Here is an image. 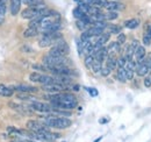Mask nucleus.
<instances>
[{
	"instance_id": "nucleus-1",
	"label": "nucleus",
	"mask_w": 151,
	"mask_h": 142,
	"mask_svg": "<svg viewBox=\"0 0 151 142\" xmlns=\"http://www.w3.org/2000/svg\"><path fill=\"white\" fill-rule=\"evenodd\" d=\"M45 98L50 101V104L59 109H73L78 105V100L72 93H56L48 94Z\"/></svg>"
},
{
	"instance_id": "nucleus-33",
	"label": "nucleus",
	"mask_w": 151,
	"mask_h": 142,
	"mask_svg": "<svg viewBox=\"0 0 151 142\" xmlns=\"http://www.w3.org/2000/svg\"><path fill=\"white\" fill-rule=\"evenodd\" d=\"M144 85H145V88H150L151 86V78L150 77H147V78H145V80H144Z\"/></svg>"
},
{
	"instance_id": "nucleus-24",
	"label": "nucleus",
	"mask_w": 151,
	"mask_h": 142,
	"mask_svg": "<svg viewBox=\"0 0 151 142\" xmlns=\"http://www.w3.org/2000/svg\"><path fill=\"white\" fill-rule=\"evenodd\" d=\"M107 28H108L109 34H120V32L122 30V28L117 25H109V26H107Z\"/></svg>"
},
{
	"instance_id": "nucleus-3",
	"label": "nucleus",
	"mask_w": 151,
	"mask_h": 142,
	"mask_svg": "<svg viewBox=\"0 0 151 142\" xmlns=\"http://www.w3.org/2000/svg\"><path fill=\"white\" fill-rule=\"evenodd\" d=\"M63 36L59 32H55V33H43L42 37L38 41V46L42 48H47V47H52L55 43L58 41L63 40Z\"/></svg>"
},
{
	"instance_id": "nucleus-40",
	"label": "nucleus",
	"mask_w": 151,
	"mask_h": 142,
	"mask_svg": "<svg viewBox=\"0 0 151 142\" xmlns=\"http://www.w3.org/2000/svg\"><path fill=\"white\" fill-rule=\"evenodd\" d=\"M5 1H6V0H5Z\"/></svg>"
},
{
	"instance_id": "nucleus-31",
	"label": "nucleus",
	"mask_w": 151,
	"mask_h": 142,
	"mask_svg": "<svg viewBox=\"0 0 151 142\" xmlns=\"http://www.w3.org/2000/svg\"><path fill=\"white\" fill-rule=\"evenodd\" d=\"M111 72H112V70H111L109 68H107L106 65H104V67H102V69H101V72H100V73H101V76L107 77V76H108Z\"/></svg>"
},
{
	"instance_id": "nucleus-32",
	"label": "nucleus",
	"mask_w": 151,
	"mask_h": 142,
	"mask_svg": "<svg viewBox=\"0 0 151 142\" xmlns=\"http://www.w3.org/2000/svg\"><path fill=\"white\" fill-rule=\"evenodd\" d=\"M116 42H117V43H120V44H123V43L126 42V35L120 33V34L117 35V41H116Z\"/></svg>"
},
{
	"instance_id": "nucleus-16",
	"label": "nucleus",
	"mask_w": 151,
	"mask_h": 142,
	"mask_svg": "<svg viewBox=\"0 0 151 142\" xmlns=\"http://www.w3.org/2000/svg\"><path fill=\"white\" fill-rule=\"evenodd\" d=\"M139 25V19H129L124 22V27L128 29H135Z\"/></svg>"
},
{
	"instance_id": "nucleus-2",
	"label": "nucleus",
	"mask_w": 151,
	"mask_h": 142,
	"mask_svg": "<svg viewBox=\"0 0 151 142\" xmlns=\"http://www.w3.org/2000/svg\"><path fill=\"white\" fill-rule=\"evenodd\" d=\"M43 122L50 128H56V129H65L68 127H70L72 121L63 115H48L44 118Z\"/></svg>"
},
{
	"instance_id": "nucleus-39",
	"label": "nucleus",
	"mask_w": 151,
	"mask_h": 142,
	"mask_svg": "<svg viewBox=\"0 0 151 142\" xmlns=\"http://www.w3.org/2000/svg\"><path fill=\"white\" fill-rule=\"evenodd\" d=\"M75 1H79V0H75Z\"/></svg>"
},
{
	"instance_id": "nucleus-19",
	"label": "nucleus",
	"mask_w": 151,
	"mask_h": 142,
	"mask_svg": "<svg viewBox=\"0 0 151 142\" xmlns=\"http://www.w3.org/2000/svg\"><path fill=\"white\" fill-rule=\"evenodd\" d=\"M116 78L122 82V83H126L128 79H127V75H126V69L124 68H117V72H116Z\"/></svg>"
},
{
	"instance_id": "nucleus-25",
	"label": "nucleus",
	"mask_w": 151,
	"mask_h": 142,
	"mask_svg": "<svg viewBox=\"0 0 151 142\" xmlns=\"http://www.w3.org/2000/svg\"><path fill=\"white\" fill-rule=\"evenodd\" d=\"M93 62H94V56H93V55H86V56H85L84 63H85V67H86L87 69H91Z\"/></svg>"
},
{
	"instance_id": "nucleus-35",
	"label": "nucleus",
	"mask_w": 151,
	"mask_h": 142,
	"mask_svg": "<svg viewBox=\"0 0 151 142\" xmlns=\"http://www.w3.org/2000/svg\"><path fill=\"white\" fill-rule=\"evenodd\" d=\"M143 43H144L145 46H149V44L151 43V40L149 38V37H148V36L144 35V37H143Z\"/></svg>"
},
{
	"instance_id": "nucleus-9",
	"label": "nucleus",
	"mask_w": 151,
	"mask_h": 142,
	"mask_svg": "<svg viewBox=\"0 0 151 142\" xmlns=\"http://www.w3.org/2000/svg\"><path fill=\"white\" fill-rule=\"evenodd\" d=\"M14 91H18L19 93H36L38 91V89L36 86H33V85H28V84H18L15 86H12Z\"/></svg>"
},
{
	"instance_id": "nucleus-4",
	"label": "nucleus",
	"mask_w": 151,
	"mask_h": 142,
	"mask_svg": "<svg viewBox=\"0 0 151 142\" xmlns=\"http://www.w3.org/2000/svg\"><path fill=\"white\" fill-rule=\"evenodd\" d=\"M69 53H70V48H69L68 43L64 40H60V41H58L57 43H55L52 46V48L49 51V55H52V56H66Z\"/></svg>"
},
{
	"instance_id": "nucleus-5",
	"label": "nucleus",
	"mask_w": 151,
	"mask_h": 142,
	"mask_svg": "<svg viewBox=\"0 0 151 142\" xmlns=\"http://www.w3.org/2000/svg\"><path fill=\"white\" fill-rule=\"evenodd\" d=\"M29 79H30L33 83H40V84H42V85L56 83L54 76L44 75V73H41V72H33V73H30Z\"/></svg>"
},
{
	"instance_id": "nucleus-30",
	"label": "nucleus",
	"mask_w": 151,
	"mask_h": 142,
	"mask_svg": "<svg viewBox=\"0 0 151 142\" xmlns=\"http://www.w3.org/2000/svg\"><path fill=\"white\" fill-rule=\"evenodd\" d=\"M76 43H77V50H78V54L81 56L84 54V47H83V41L80 38H77L76 40Z\"/></svg>"
},
{
	"instance_id": "nucleus-8",
	"label": "nucleus",
	"mask_w": 151,
	"mask_h": 142,
	"mask_svg": "<svg viewBox=\"0 0 151 142\" xmlns=\"http://www.w3.org/2000/svg\"><path fill=\"white\" fill-rule=\"evenodd\" d=\"M104 8H106L108 12H120L126 8V5L120 1H107Z\"/></svg>"
},
{
	"instance_id": "nucleus-29",
	"label": "nucleus",
	"mask_w": 151,
	"mask_h": 142,
	"mask_svg": "<svg viewBox=\"0 0 151 142\" xmlns=\"http://www.w3.org/2000/svg\"><path fill=\"white\" fill-rule=\"evenodd\" d=\"M126 63H127V59H126L124 56L117 57V61H116V65H117V68H124V67H126Z\"/></svg>"
},
{
	"instance_id": "nucleus-20",
	"label": "nucleus",
	"mask_w": 151,
	"mask_h": 142,
	"mask_svg": "<svg viewBox=\"0 0 151 142\" xmlns=\"http://www.w3.org/2000/svg\"><path fill=\"white\" fill-rule=\"evenodd\" d=\"M76 25H77L78 29H80L81 32H85V30H87V29L91 27V25H90V23H87V22H86V21H84V20H77Z\"/></svg>"
},
{
	"instance_id": "nucleus-34",
	"label": "nucleus",
	"mask_w": 151,
	"mask_h": 142,
	"mask_svg": "<svg viewBox=\"0 0 151 142\" xmlns=\"http://www.w3.org/2000/svg\"><path fill=\"white\" fill-rule=\"evenodd\" d=\"M87 90H88V92H90V94H91L92 97L98 96V90L96 89H87Z\"/></svg>"
},
{
	"instance_id": "nucleus-7",
	"label": "nucleus",
	"mask_w": 151,
	"mask_h": 142,
	"mask_svg": "<svg viewBox=\"0 0 151 142\" xmlns=\"http://www.w3.org/2000/svg\"><path fill=\"white\" fill-rule=\"evenodd\" d=\"M68 88L62 85V84H58V83H51V84H45V85H42V90L45 91L47 93L49 94H56V93H60L62 91L66 90Z\"/></svg>"
},
{
	"instance_id": "nucleus-26",
	"label": "nucleus",
	"mask_w": 151,
	"mask_h": 142,
	"mask_svg": "<svg viewBox=\"0 0 151 142\" xmlns=\"http://www.w3.org/2000/svg\"><path fill=\"white\" fill-rule=\"evenodd\" d=\"M72 14H73V17H75L77 20H80V19H83L85 15H87L86 13H84L79 7H76L75 9H73V12H72Z\"/></svg>"
},
{
	"instance_id": "nucleus-23",
	"label": "nucleus",
	"mask_w": 151,
	"mask_h": 142,
	"mask_svg": "<svg viewBox=\"0 0 151 142\" xmlns=\"http://www.w3.org/2000/svg\"><path fill=\"white\" fill-rule=\"evenodd\" d=\"M102 67H104V65H102V62H99V61L94 59V62H93L91 69L93 70L94 73H100V72H101V69H102Z\"/></svg>"
},
{
	"instance_id": "nucleus-11",
	"label": "nucleus",
	"mask_w": 151,
	"mask_h": 142,
	"mask_svg": "<svg viewBox=\"0 0 151 142\" xmlns=\"http://www.w3.org/2000/svg\"><path fill=\"white\" fill-rule=\"evenodd\" d=\"M106 48H107L108 56H114V57H116V56L119 55V53L121 51V44L117 43V42H112V43H109V46L106 47Z\"/></svg>"
},
{
	"instance_id": "nucleus-6",
	"label": "nucleus",
	"mask_w": 151,
	"mask_h": 142,
	"mask_svg": "<svg viewBox=\"0 0 151 142\" xmlns=\"http://www.w3.org/2000/svg\"><path fill=\"white\" fill-rule=\"evenodd\" d=\"M27 128L35 133H45V132H50L51 129L43 121H38V120H29L27 122Z\"/></svg>"
},
{
	"instance_id": "nucleus-17",
	"label": "nucleus",
	"mask_w": 151,
	"mask_h": 142,
	"mask_svg": "<svg viewBox=\"0 0 151 142\" xmlns=\"http://www.w3.org/2000/svg\"><path fill=\"white\" fill-rule=\"evenodd\" d=\"M116 61H117V57H114V56H107L106 58V67L109 68L111 70L113 71L117 65H116Z\"/></svg>"
},
{
	"instance_id": "nucleus-10",
	"label": "nucleus",
	"mask_w": 151,
	"mask_h": 142,
	"mask_svg": "<svg viewBox=\"0 0 151 142\" xmlns=\"http://www.w3.org/2000/svg\"><path fill=\"white\" fill-rule=\"evenodd\" d=\"M149 64L147 63V61H142V62H136V70L135 72L137 73V76L139 77H143V76H147L149 73Z\"/></svg>"
},
{
	"instance_id": "nucleus-37",
	"label": "nucleus",
	"mask_w": 151,
	"mask_h": 142,
	"mask_svg": "<svg viewBox=\"0 0 151 142\" xmlns=\"http://www.w3.org/2000/svg\"><path fill=\"white\" fill-rule=\"evenodd\" d=\"M17 142H36V141H32V140H18Z\"/></svg>"
},
{
	"instance_id": "nucleus-27",
	"label": "nucleus",
	"mask_w": 151,
	"mask_h": 142,
	"mask_svg": "<svg viewBox=\"0 0 151 142\" xmlns=\"http://www.w3.org/2000/svg\"><path fill=\"white\" fill-rule=\"evenodd\" d=\"M22 2L27 6H37V5L44 4L43 0H22Z\"/></svg>"
},
{
	"instance_id": "nucleus-12",
	"label": "nucleus",
	"mask_w": 151,
	"mask_h": 142,
	"mask_svg": "<svg viewBox=\"0 0 151 142\" xmlns=\"http://www.w3.org/2000/svg\"><path fill=\"white\" fill-rule=\"evenodd\" d=\"M21 2L22 0H11L9 2V9L12 15H18L21 9Z\"/></svg>"
},
{
	"instance_id": "nucleus-13",
	"label": "nucleus",
	"mask_w": 151,
	"mask_h": 142,
	"mask_svg": "<svg viewBox=\"0 0 151 142\" xmlns=\"http://www.w3.org/2000/svg\"><path fill=\"white\" fill-rule=\"evenodd\" d=\"M93 56H94V59H96V61H99V62H102V63H104V61H105V59L107 58V56H108L107 48H106V47L100 48L99 50H96V51L93 54Z\"/></svg>"
},
{
	"instance_id": "nucleus-15",
	"label": "nucleus",
	"mask_w": 151,
	"mask_h": 142,
	"mask_svg": "<svg viewBox=\"0 0 151 142\" xmlns=\"http://www.w3.org/2000/svg\"><path fill=\"white\" fill-rule=\"evenodd\" d=\"M13 94H14V89L13 88L0 84V96L1 97H12Z\"/></svg>"
},
{
	"instance_id": "nucleus-22",
	"label": "nucleus",
	"mask_w": 151,
	"mask_h": 142,
	"mask_svg": "<svg viewBox=\"0 0 151 142\" xmlns=\"http://www.w3.org/2000/svg\"><path fill=\"white\" fill-rule=\"evenodd\" d=\"M134 54H135V48L132 47V44H129V46L126 48V53H124V57H126V59H127V61L132 59Z\"/></svg>"
},
{
	"instance_id": "nucleus-18",
	"label": "nucleus",
	"mask_w": 151,
	"mask_h": 142,
	"mask_svg": "<svg viewBox=\"0 0 151 142\" xmlns=\"http://www.w3.org/2000/svg\"><path fill=\"white\" fill-rule=\"evenodd\" d=\"M40 33V30H38L37 28H33V27H28L24 32H23V37H26V38H29V37H34V36H36Z\"/></svg>"
},
{
	"instance_id": "nucleus-14",
	"label": "nucleus",
	"mask_w": 151,
	"mask_h": 142,
	"mask_svg": "<svg viewBox=\"0 0 151 142\" xmlns=\"http://www.w3.org/2000/svg\"><path fill=\"white\" fill-rule=\"evenodd\" d=\"M135 58H136V62H142L145 59V48L143 46H138L137 49L135 50L134 54Z\"/></svg>"
},
{
	"instance_id": "nucleus-28",
	"label": "nucleus",
	"mask_w": 151,
	"mask_h": 142,
	"mask_svg": "<svg viewBox=\"0 0 151 142\" xmlns=\"http://www.w3.org/2000/svg\"><path fill=\"white\" fill-rule=\"evenodd\" d=\"M119 17V14H117V12H108L107 11V13H105V19H106V21H112V20H115V19H117Z\"/></svg>"
},
{
	"instance_id": "nucleus-21",
	"label": "nucleus",
	"mask_w": 151,
	"mask_h": 142,
	"mask_svg": "<svg viewBox=\"0 0 151 142\" xmlns=\"http://www.w3.org/2000/svg\"><path fill=\"white\" fill-rule=\"evenodd\" d=\"M5 14H6V1L0 0V25L4 22Z\"/></svg>"
},
{
	"instance_id": "nucleus-36",
	"label": "nucleus",
	"mask_w": 151,
	"mask_h": 142,
	"mask_svg": "<svg viewBox=\"0 0 151 142\" xmlns=\"http://www.w3.org/2000/svg\"><path fill=\"white\" fill-rule=\"evenodd\" d=\"M144 35L148 36V37L151 40V26L149 27V28H147V32H145V34H144Z\"/></svg>"
},
{
	"instance_id": "nucleus-38",
	"label": "nucleus",
	"mask_w": 151,
	"mask_h": 142,
	"mask_svg": "<svg viewBox=\"0 0 151 142\" xmlns=\"http://www.w3.org/2000/svg\"><path fill=\"white\" fill-rule=\"evenodd\" d=\"M149 72H150V73H151V65H150V70H149Z\"/></svg>"
}]
</instances>
